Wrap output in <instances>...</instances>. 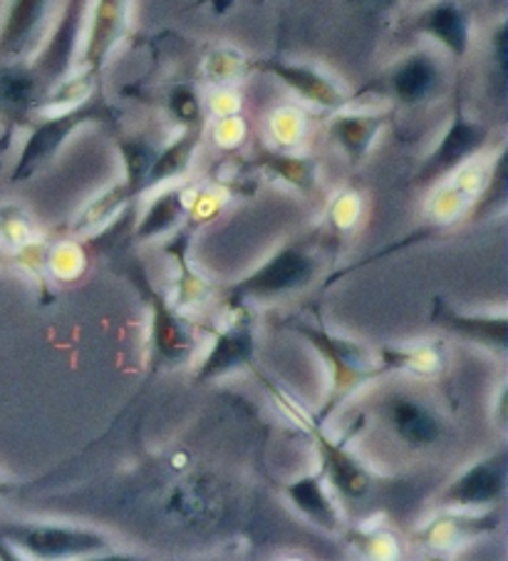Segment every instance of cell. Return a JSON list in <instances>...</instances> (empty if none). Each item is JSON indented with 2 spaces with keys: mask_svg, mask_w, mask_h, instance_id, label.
<instances>
[{
  "mask_svg": "<svg viewBox=\"0 0 508 561\" xmlns=\"http://www.w3.org/2000/svg\"><path fill=\"white\" fill-rule=\"evenodd\" d=\"M380 129L382 117L362 115V112H343V115H337L331 123V135L353 162H360L370 152L374 139L380 137Z\"/></svg>",
  "mask_w": 508,
  "mask_h": 561,
  "instance_id": "obj_17",
  "label": "cell"
},
{
  "mask_svg": "<svg viewBox=\"0 0 508 561\" xmlns=\"http://www.w3.org/2000/svg\"><path fill=\"white\" fill-rule=\"evenodd\" d=\"M486 139V127L474 123V119H469L464 112H461V107H457L454 117H451V125L447 127V133L441 135L435 152H431L425 159V164H422L419 180L435 182L439 176L461 170L469 159L482 152Z\"/></svg>",
  "mask_w": 508,
  "mask_h": 561,
  "instance_id": "obj_5",
  "label": "cell"
},
{
  "mask_svg": "<svg viewBox=\"0 0 508 561\" xmlns=\"http://www.w3.org/2000/svg\"><path fill=\"white\" fill-rule=\"evenodd\" d=\"M365 8H370V11H388V8L394 5V0H362Z\"/></svg>",
  "mask_w": 508,
  "mask_h": 561,
  "instance_id": "obj_28",
  "label": "cell"
},
{
  "mask_svg": "<svg viewBox=\"0 0 508 561\" xmlns=\"http://www.w3.org/2000/svg\"><path fill=\"white\" fill-rule=\"evenodd\" d=\"M149 304L154 308V341L157 348L162 351L166 358H182V355L192 348V339L186 331L178 325L174 313L169 311V306L162 301V296L149 288L147 291Z\"/></svg>",
  "mask_w": 508,
  "mask_h": 561,
  "instance_id": "obj_21",
  "label": "cell"
},
{
  "mask_svg": "<svg viewBox=\"0 0 508 561\" xmlns=\"http://www.w3.org/2000/svg\"><path fill=\"white\" fill-rule=\"evenodd\" d=\"M273 133L284 145H293L303 135V117L293 110H280L273 117Z\"/></svg>",
  "mask_w": 508,
  "mask_h": 561,
  "instance_id": "obj_27",
  "label": "cell"
},
{
  "mask_svg": "<svg viewBox=\"0 0 508 561\" xmlns=\"http://www.w3.org/2000/svg\"><path fill=\"white\" fill-rule=\"evenodd\" d=\"M261 70L270 72L273 78H278L286 88L296 92L300 100L310 102V105L323 107V110H340L347 105V95L343 88L337 85L333 78H327L315 68L286 60H263L258 62Z\"/></svg>",
  "mask_w": 508,
  "mask_h": 561,
  "instance_id": "obj_8",
  "label": "cell"
},
{
  "mask_svg": "<svg viewBox=\"0 0 508 561\" xmlns=\"http://www.w3.org/2000/svg\"><path fill=\"white\" fill-rule=\"evenodd\" d=\"M506 490V465L498 455L494 460L478 462L466 470L459 480L447 490V502L459 507H482L504 497Z\"/></svg>",
  "mask_w": 508,
  "mask_h": 561,
  "instance_id": "obj_13",
  "label": "cell"
},
{
  "mask_svg": "<svg viewBox=\"0 0 508 561\" xmlns=\"http://www.w3.org/2000/svg\"><path fill=\"white\" fill-rule=\"evenodd\" d=\"M5 492H11V484H5L3 480H0V494H5Z\"/></svg>",
  "mask_w": 508,
  "mask_h": 561,
  "instance_id": "obj_29",
  "label": "cell"
},
{
  "mask_svg": "<svg viewBox=\"0 0 508 561\" xmlns=\"http://www.w3.org/2000/svg\"><path fill=\"white\" fill-rule=\"evenodd\" d=\"M320 457H323V470L333 488L350 500H360L370 490V474L357 465L350 455L343 450V445H335L323 433H318Z\"/></svg>",
  "mask_w": 508,
  "mask_h": 561,
  "instance_id": "obj_15",
  "label": "cell"
},
{
  "mask_svg": "<svg viewBox=\"0 0 508 561\" xmlns=\"http://www.w3.org/2000/svg\"><path fill=\"white\" fill-rule=\"evenodd\" d=\"M417 31L425 33L431 41L439 43L449 55L464 58L469 50V37H472V21L464 8L454 0H439L429 5L425 13L417 18Z\"/></svg>",
  "mask_w": 508,
  "mask_h": 561,
  "instance_id": "obj_12",
  "label": "cell"
},
{
  "mask_svg": "<svg viewBox=\"0 0 508 561\" xmlns=\"http://www.w3.org/2000/svg\"><path fill=\"white\" fill-rule=\"evenodd\" d=\"M310 276H313V261L298 254L293 249H286L270 261H266L256 274L241 280V284L233 288V298L241 301V298H263L273 294L293 291V288L308 284Z\"/></svg>",
  "mask_w": 508,
  "mask_h": 561,
  "instance_id": "obj_7",
  "label": "cell"
},
{
  "mask_svg": "<svg viewBox=\"0 0 508 561\" xmlns=\"http://www.w3.org/2000/svg\"><path fill=\"white\" fill-rule=\"evenodd\" d=\"M182 217V190H169L159 194L157 199L149 204L147 214L139 224L137 237L139 239H152L159 237L174 227V224Z\"/></svg>",
  "mask_w": 508,
  "mask_h": 561,
  "instance_id": "obj_22",
  "label": "cell"
},
{
  "mask_svg": "<svg viewBox=\"0 0 508 561\" xmlns=\"http://www.w3.org/2000/svg\"><path fill=\"white\" fill-rule=\"evenodd\" d=\"M88 11L90 0H62L58 23H55L48 41L41 43V50H37L33 62V70L41 75V80L48 88L68 78Z\"/></svg>",
  "mask_w": 508,
  "mask_h": 561,
  "instance_id": "obj_2",
  "label": "cell"
},
{
  "mask_svg": "<svg viewBox=\"0 0 508 561\" xmlns=\"http://www.w3.org/2000/svg\"><path fill=\"white\" fill-rule=\"evenodd\" d=\"M199 139H201V127H186L172 145L164 147L162 152H157L145 174L142 192L152 190V186L162 182L174 180V176H182L186 170H189L192 159L196 154V147H199Z\"/></svg>",
  "mask_w": 508,
  "mask_h": 561,
  "instance_id": "obj_16",
  "label": "cell"
},
{
  "mask_svg": "<svg viewBox=\"0 0 508 561\" xmlns=\"http://www.w3.org/2000/svg\"><path fill=\"white\" fill-rule=\"evenodd\" d=\"M0 537L13 541L15 547L33 551L37 557H68L90 554L107 549V539L92 529L50 527V525H13L0 529Z\"/></svg>",
  "mask_w": 508,
  "mask_h": 561,
  "instance_id": "obj_4",
  "label": "cell"
},
{
  "mask_svg": "<svg viewBox=\"0 0 508 561\" xmlns=\"http://www.w3.org/2000/svg\"><path fill=\"white\" fill-rule=\"evenodd\" d=\"M286 497L293 502L310 522H315L318 527L335 531L337 525H340V522H337V512L333 507V502L325 494L323 482H320L318 474H305L293 484H288Z\"/></svg>",
  "mask_w": 508,
  "mask_h": 561,
  "instance_id": "obj_18",
  "label": "cell"
},
{
  "mask_svg": "<svg viewBox=\"0 0 508 561\" xmlns=\"http://www.w3.org/2000/svg\"><path fill=\"white\" fill-rule=\"evenodd\" d=\"M435 321L444 325V329L459 333L461 339H472L486 345H506V318H486V316H459L437 301Z\"/></svg>",
  "mask_w": 508,
  "mask_h": 561,
  "instance_id": "obj_19",
  "label": "cell"
},
{
  "mask_svg": "<svg viewBox=\"0 0 508 561\" xmlns=\"http://www.w3.org/2000/svg\"><path fill=\"white\" fill-rule=\"evenodd\" d=\"M390 92L404 105H422L441 88V65L435 55L417 50L394 65L390 72Z\"/></svg>",
  "mask_w": 508,
  "mask_h": 561,
  "instance_id": "obj_10",
  "label": "cell"
},
{
  "mask_svg": "<svg viewBox=\"0 0 508 561\" xmlns=\"http://www.w3.org/2000/svg\"><path fill=\"white\" fill-rule=\"evenodd\" d=\"M390 420L394 433L409 445H431L439 437L437 417L414 400H394L390 405Z\"/></svg>",
  "mask_w": 508,
  "mask_h": 561,
  "instance_id": "obj_20",
  "label": "cell"
},
{
  "mask_svg": "<svg viewBox=\"0 0 508 561\" xmlns=\"http://www.w3.org/2000/svg\"><path fill=\"white\" fill-rule=\"evenodd\" d=\"M55 0H11L0 25V60L18 62L43 41Z\"/></svg>",
  "mask_w": 508,
  "mask_h": 561,
  "instance_id": "obj_6",
  "label": "cell"
},
{
  "mask_svg": "<svg viewBox=\"0 0 508 561\" xmlns=\"http://www.w3.org/2000/svg\"><path fill=\"white\" fill-rule=\"evenodd\" d=\"M45 92L48 85L33 70V65L0 60V117L21 123L31 112L41 110Z\"/></svg>",
  "mask_w": 508,
  "mask_h": 561,
  "instance_id": "obj_9",
  "label": "cell"
},
{
  "mask_svg": "<svg viewBox=\"0 0 508 561\" xmlns=\"http://www.w3.org/2000/svg\"><path fill=\"white\" fill-rule=\"evenodd\" d=\"M169 107H172L176 119H182L186 127H201L204 110H201L199 95H196L194 88H189V85L176 88L172 92V100H169Z\"/></svg>",
  "mask_w": 508,
  "mask_h": 561,
  "instance_id": "obj_26",
  "label": "cell"
},
{
  "mask_svg": "<svg viewBox=\"0 0 508 561\" xmlns=\"http://www.w3.org/2000/svg\"><path fill=\"white\" fill-rule=\"evenodd\" d=\"M112 110L102 100H82L78 105L62 107L58 115H50L37 123L31 133H27L21 157H18L15 170H13V182H25L31 176L50 162V159L60 152L62 145L78 133L80 127L88 123H100V119H107Z\"/></svg>",
  "mask_w": 508,
  "mask_h": 561,
  "instance_id": "obj_1",
  "label": "cell"
},
{
  "mask_svg": "<svg viewBox=\"0 0 508 561\" xmlns=\"http://www.w3.org/2000/svg\"><path fill=\"white\" fill-rule=\"evenodd\" d=\"M298 331L325 355V360L333 366V396L340 398V392L355 388L365 378L367 358L360 345L350 341H340L323 329L313 325H298Z\"/></svg>",
  "mask_w": 508,
  "mask_h": 561,
  "instance_id": "obj_11",
  "label": "cell"
},
{
  "mask_svg": "<svg viewBox=\"0 0 508 561\" xmlns=\"http://www.w3.org/2000/svg\"><path fill=\"white\" fill-rule=\"evenodd\" d=\"M261 162L266 164L273 174L284 176V180L290 182V184H296V186H310V184H313L315 172H313V164H310L308 159L270 152V154L263 157Z\"/></svg>",
  "mask_w": 508,
  "mask_h": 561,
  "instance_id": "obj_24",
  "label": "cell"
},
{
  "mask_svg": "<svg viewBox=\"0 0 508 561\" xmlns=\"http://www.w3.org/2000/svg\"><path fill=\"white\" fill-rule=\"evenodd\" d=\"M90 27L80 55V72L95 80L125 35L129 0H90Z\"/></svg>",
  "mask_w": 508,
  "mask_h": 561,
  "instance_id": "obj_3",
  "label": "cell"
},
{
  "mask_svg": "<svg viewBox=\"0 0 508 561\" xmlns=\"http://www.w3.org/2000/svg\"><path fill=\"white\" fill-rule=\"evenodd\" d=\"M206 70H209V78L216 82V85H229L231 80H236L246 70V60L243 55L236 50H216L209 62H206Z\"/></svg>",
  "mask_w": 508,
  "mask_h": 561,
  "instance_id": "obj_25",
  "label": "cell"
},
{
  "mask_svg": "<svg viewBox=\"0 0 508 561\" xmlns=\"http://www.w3.org/2000/svg\"><path fill=\"white\" fill-rule=\"evenodd\" d=\"M154 149L149 147L142 139H127V142H122V157H125V167H127V194H137L142 192V182H145V174L149 170V164H152L154 159Z\"/></svg>",
  "mask_w": 508,
  "mask_h": 561,
  "instance_id": "obj_23",
  "label": "cell"
},
{
  "mask_svg": "<svg viewBox=\"0 0 508 561\" xmlns=\"http://www.w3.org/2000/svg\"><path fill=\"white\" fill-rule=\"evenodd\" d=\"M253 355V329L243 321L236 325H229L223 333L216 335L213 351L206 355V360L199 368L201 380L219 378L223 373L239 368L241 363L251 360Z\"/></svg>",
  "mask_w": 508,
  "mask_h": 561,
  "instance_id": "obj_14",
  "label": "cell"
}]
</instances>
